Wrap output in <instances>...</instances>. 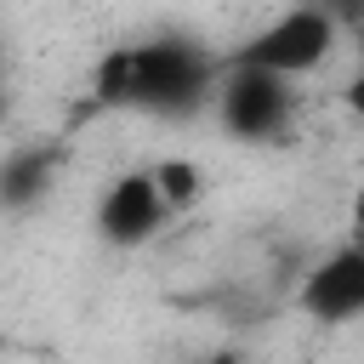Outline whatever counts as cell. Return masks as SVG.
<instances>
[{
  "label": "cell",
  "mask_w": 364,
  "mask_h": 364,
  "mask_svg": "<svg viewBox=\"0 0 364 364\" xmlns=\"http://www.w3.org/2000/svg\"><path fill=\"white\" fill-rule=\"evenodd\" d=\"M222 80V57L199 40H125L108 46L91 68V97L119 114H154V119H193Z\"/></svg>",
  "instance_id": "1"
},
{
  "label": "cell",
  "mask_w": 364,
  "mask_h": 364,
  "mask_svg": "<svg viewBox=\"0 0 364 364\" xmlns=\"http://www.w3.org/2000/svg\"><path fill=\"white\" fill-rule=\"evenodd\" d=\"M154 182H159V193H165V205H171V210L193 205V199H199V188H205V176H199V165H193V159H165V165H154Z\"/></svg>",
  "instance_id": "7"
},
{
  "label": "cell",
  "mask_w": 364,
  "mask_h": 364,
  "mask_svg": "<svg viewBox=\"0 0 364 364\" xmlns=\"http://www.w3.org/2000/svg\"><path fill=\"white\" fill-rule=\"evenodd\" d=\"M205 364H245V358H239V353H210Z\"/></svg>",
  "instance_id": "11"
},
{
  "label": "cell",
  "mask_w": 364,
  "mask_h": 364,
  "mask_svg": "<svg viewBox=\"0 0 364 364\" xmlns=\"http://www.w3.org/2000/svg\"><path fill=\"white\" fill-rule=\"evenodd\" d=\"M296 307L313 324H353L364 318V245H341L324 262H313L296 284Z\"/></svg>",
  "instance_id": "5"
},
{
  "label": "cell",
  "mask_w": 364,
  "mask_h": 364,
  "mask_svg": "<svg viewBox=\"0 0 364 364\" xmlns=\"http://www.w3.org/2000/svg\"><path fill=\"white\" fill-rule=\"evenodd\" d=\"M57 188V148L51 142H23L0 154V210H34Z\"/></svg>",
  "instance_id": "6"
},
{
  "label": "cell",
  "mask_w": 364,
  "mask_h": 364,
  "mask_svg": "<svg viewBox=\"0 0 364 364\" xmlns=\"http://www.w3.org/2000/svg\"><path fill=\"white\" fill-rule=\"evenodd\" d=\"M222 131L245 148H262V142H284L290 136V119H296V91L290 80L267 74V68H250V63H228L222 57V80H216V97H210Z\"/></svg>",
  "instance_id": "2"
},
{
  "label": "cell",
  "mask_w": 364,
  "mask_h": 364,
  "mask_svg": "<svg viewBox=\"0 0 364 364\" xmlns=\"http://www.w3.org/2000/svg\"><path fill=\"white\" fill-rule=\"evenodd\" d=\"M347 239L364 245V182H358V193H353V205H347Z\"/></svg>",
  "instance_id": "9"
},
{
  "label": "cell",
  "mask_w": 364,
  "mask_h": 364,
  "mask_svg": "<svg viewBox=\"0 0 364 364\" xmlns=\"http://www.w3.org/2000/svg\"><path fill=\"white\" fill-rule=\"evenodd\" d=\"M353 40H358V63H364V28H353Z\"/></svg>",
  "instance_id": "12"
},
{
  "label": "cell",
  "mask_w": 364,
  "mask_h": 364,
  "mask_svg": "<svg viewBox=\"0 0 364 364\" xmlns=\"http://www.w3.org/2000/svg\"><path fill=\"white\" fill-rule=\"evenodd\" d=\"M341 102H347V108H353V114L364 119V63H358V74H353V80L341 85Z\"/></svg>",
  "instance_id": "10"
},
{
  "label": "cell",
  "mask_w": 364,
  "mask_h": 364,
  "mask_svg": "<svg viewBox=\"0 0 364 364\" xmlns=\"http://www.w3.org/2000/svg\"><path fill=\"white\" fill-rule=\"evenodd\" d=\"M0 119H6V102H0Z\"/></svg>",
  "instance_id": "13"
},
{
  "label": "cell",
  "mask_w": 364,
  "mask_h": 364,
  "mask_svg": "<svg viewBox=\"0 0 364 364\" xmlns=\"http://www.w3.org/2000/svg\"><path fill=\"white\" fill-rule=\"evenodd\" d=\"M336 40H341V28H336L313 0H296V6H284L273 23H262L256 34H245L228 63H250V68H267V74H279V80H301V74H313V68L330 63Z\"/></svg>",
  "instance_id": "3"
},
{
  "label": "cell",
  "mask_w": 364,
  "mask_h": 364,
  "mask_svg": "<svg viewBox=\"0 0 364 364\" xmlns=\"http://www.w3.org/2000/svg\"><path fill=\"white\" fill-rule=\"evenodd\" d=\"M313 6H318L336 28H347V34H353V28H364V0H313Z\"/></svg>",
  "instance_id": "8"
},
{
  "label": "cell",
  "mask_w": 364,
  "mask_h": 364,
  "mask_svg": "<svg viewBox=\"0 0 364 364\" xmlns=\"http://www.w3.org/2000/svg\"><path fill=\"white\" fill-rule=\"evenodd\" d=\"M165 216H171V205H165L154 171H119V176L97 193V216H91V222H97V239H102V245L136 250V245H148V239L165 228Z\"/></svg>",
  "instance_id": "4"
}]
</instances>
